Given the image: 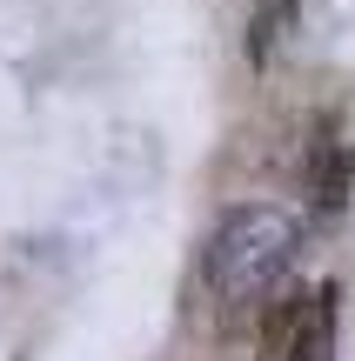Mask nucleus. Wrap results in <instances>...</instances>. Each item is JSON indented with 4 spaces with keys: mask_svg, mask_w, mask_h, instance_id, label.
I'll return each instance as SVG.
<instances>
[{
    "mask_svg": "<svg viewBox=\"0 0 355 361\" xmlns=\"http://www.w3.org/2000/svg\"><path fill=\"white\" fill-rule=\"evenodd\" d=\"M335 288H282L262 301V361H329Z\"/></svg>",
    "mask_w": 355,
    "mask_h": 361,
    "instance_id": "nucleus-2",
    "label": "nucleus"
},
{
    "mask_svg": "<svg viewBox=\"0 0 355 361\" xmlns=\"http://www.w3.org/2000/svg\"><path fill=\"white\" fill-rule=\"evenodd\" d=\"M302 228L282 207H235L208 241V281L228 308H262L268 295L289 288Z\"/></svg>",
    "mask_w": 355,
    "mask_h": 361,
    "instance_id": "nucleus-1",
    "label": "nucleus"
}]
</instances>
